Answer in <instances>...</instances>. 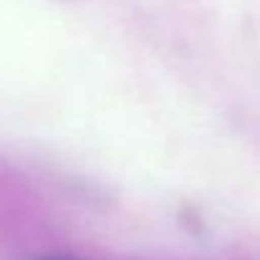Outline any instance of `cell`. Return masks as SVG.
I'll use <instances>...</instances> for the list:
<instances>
[{
	"instance_id": "cell-1",
	"label": "cell",
	"mask_w": 260,
	"mask_h": 260,
	"mask_svg": "<svg viewBox=\"0 0 260 260\" xmlns=\"http://www.w3.org/2000/svg\"><path fill=\"white\" fill-rule=\"evenodd\" d=\"M36 260H71V258H36Z\"/></svg>"
}]
</instances>
